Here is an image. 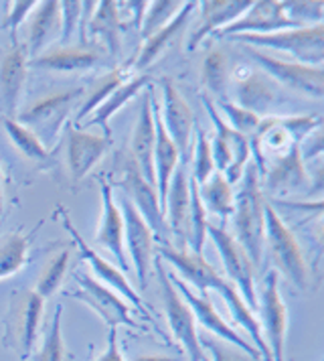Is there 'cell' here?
Instances as JSON below:
<instances>
[{"label": "cell", "instance_id": "6da1fadb", "mask_svg": "<svg viewBox=\"0 0 324 361\" xmlns=\"http://www.w3.org/2000/svg\"><path fill=\"white\" fill-rule=\"evenodd\" d=\"M161 260L168 262L175 268V274L180 276V280L191 282L194 288H199L201 293H207L209 288L217 290L221 298L225 300L227 309L233 314V319L242 325L249 337L254 339V347L258 349L261 361H272V353L268 349V345L263 341L261 335V325L256 319V314L247 309V305L243 302L239 293L235 290V286L231 282H227L213 266H211L203 254H194L191 250H177L173 246H161L158 254Z\"/></svg>", "mask_w": 324, "mask_h": 361}, {"label": "cell", "instance_id": "7a4b0ae2", "mask_svg": "<svg viewBox=\"0 0 324 361\" xmlns=\"http://www.w3.org/2000/svg\"><path fill=\"white\" fill-rule=\"evenodd\" d=\"M239 191L233 201V238L245 250L254 266L263 260L266 250V197L256 163H247Z\"/></svg>", "mask_w": 324, "mask_h": 361}, {"label": "cell", "instance_id": "3957f363", "mask_svg": "<svg viewBox=\"0 0 324 361\" xmlns=\"http://www.w3.org/2000/svg\"><path fill=\"white\" fill-rule=\"evenodd\" d=\"M45 311V298L32 288H18L11 293L8 309L2 319V345L20 361L31 360L37 351Z\"/></svg>", "mask_w": 324, "mask_h": 361}, {"label": "cell", "instance_id": "277c9868", "mask_svg": "<svg viewBox=\"0 0 324 361\" xmlns=\"http://www.w3.org/2000/svg\"><path fill=\"white\" fill-rule=\"evenodd\" d=\"M266 247L272 256L278 272H282L288 282L298 290H310V266L304 250L298 244L294 231L286 226L282 215L266 199Z\"/></svg>", "mask_w": 324, "mask_h": 361}, {"label": "cell", "instance_id": "5b68a950", "mask_svg": "<svg viewBox=\"0 0 324 361\" xmlns=\"http://www.w3.org/2000/svg\"><path fill=\"white\" fill-rule=\"evenodd\" d=\"M116 169L122 173V177L118 180H110L112 189L118 187L124 191V195L134 203L138 214L144 217V221L154 233V240H158L161 246H173V238H170V231H168L166 219L161 209L156 187H152L142 177L138 164L134 163L130 152H120L116 157Z\"/></svg>", "mask_w": 324, "mask_h": 361}, {"label": "cell", "instance_id": "8992f818", "mask_svg": "<svg viewBox=\"0 0 324 361\" xmlns=\"http://www.w3.org/2000/svg\"><path fill=\"white\" fill-rule=\"evenodd\" d=\"M229 41L256 49H274L288 53L298 63L304 66H323L324 59V25H312L302 29H288L270 35H231Z\"/></svg>", "mask_w": 324, "mask_h": 361}, {"label": "cell", "instance_id": "52a82bcc", "mask_svg": "<svg viewBox=\"0 0 324 361\" xmlns=\"http://www.w3.org/2000/svg\"><path fill=\"white\" fill-rule=\"evenodd\" d=\"M154 270L161 282V295H162V309L164 317L168 321L170 333L175 335L180 347L189 353L191 361H211V357L205 353V349L199 343V331H197V321L191 311V307L185 302V298L180 296L173 280L168 276V270L161 260V256H154Z\"/></svg>", "mask_w": 324, "mask_h": 361}, {"label": "cell", "instance_id": "ba28073f", "mask_svg": "<svg viewBox=\"0 0 324 361\" xmlns=\"http://www.w3.org/2000/svg\"><path fill=\"white\" fill-rule=\"evenodd\" d=\"M81 96L83 87H73L45 96L16 116V122L29 128L49 148L61 136L65 124L69 122V114L80 104Z\"/></svg>", "mask_w": 324, "mask_h": 361}, {"label": "cell", "instance_id": "9c48e42d", "mask_svg": "<svg viewBox=\"0 0 324 361\" xmlns=\"http://www.w3.org/2000/svg\"><path fill=\"white\" fill-rule=\"evenodd\" d=\"M201 102L209 114L211 122H213V140H211V152H213V163L219 173L225 175V179L235 185L239 183L243 175V166H247L249 161V138H245L239 132L231 130L223 122V118L219 116L213 99L207 94H201Z\"/></svg>", "mask_w": 324, "mask_h": 361}, {"label": "cell", "instance_id": "30bf717a", "mask_svg": "<svg viewBox=\"0 0 324 361\" xmlns=\"http://www.w3.org/2000/svg\"><path fill=\"white\" fill-rule=\"evenodd\" d=\"M243 53L256 63V66L274 80L278 85H284L288 90L302 92L310 98L323 99L324 96V69L323 66H304L298 61H288L274 57L266 51L242 45Z\"/></svg>", "mask_w": 324, "mask_h": 361}, {"label": "cell", "instance_id": "8fae6325", "mask_svg": "<svg viewBox=\"0 0 324 361\" xmlns=\"http://www.w3.org/2000/svg\"><path fill=\"white\" fill-rule=\"evenodd\" d=\"M73 279L77 282L75 290H67V296L85 302L89 309L101 317V321L110 329H116L118 325H126V327L134 329V331H144L148 329L142 323H138L134 319V312L130 309V305L118 295L116 290L108 288L106 284L97 282L92 279L85 270H75Z\"/></svg>", "mask_w": 324, "mask_h": 361}, {"label": "cell", "instance_id": "7c38bea8", "mask_svg": "<svg viewBox=\"0 0 324 361\" xmlns=\"http://www.w3.org/2000/svg\"><path fill=\"white\" fill-rule=\"evenodd\" d=\"M55 217H59V221H61V226L65 228V231L73 238V244H75V247L80 250L81 258L92 266V270L96 272L97 279L101 280V284H106L108 288L116 290V293L122 296V298H128L130 302H132V307L140 312V317L150 319V321H152V325H156V323H154V319L150 317V309H148V305H144V300H142L140 295L134 290V286H132V284H130V280L124 276V272H122L120 268H116L112 262L104 260V258L97 254L96 250L85 242V238H83L80 231H77V228L73 226V221H71V217H69V212L65 209L63 205H59V207L55 209Z\"/></svg>", "mask_w": 324, "mask_h": 361}, {"label": "cell", "instance_id": "4fadbf2b", "mask_svg": "<svg viewBox=\"0 0 324 361\" xmlns=\"http://www.w3.org/2000/svg\"><path fill=\"white\" fill-rule=\"evenodd\" d=\"M207 235L213 240V244L223 260L227 276L231 279V282L237 284L243 302L247 305L249 311L256 312L258 311V295H256V266L254 262L249 260L245 250L239 246V242L233 238V233H229L223 226L209 224Z\"/></svg>", "mask_w": 324, "mask_h": 361}, {"label": "cell", "instance_id": "5bb4252c", "mask_svg": "<svg viewBox=\"0 0 324 361\" xmlns=\"http://www.w3.org/2000/svg\"><path fill=\"white\" fill-rule=\"evenodd\" d=\"M261 191L284 197L290 193H302L310 187V173L306 171V161L302 159L300 145H292L288 150L263 161L259 169Z\"/></svg>", "mask_w": 324, "mask_h": 361}, {"label": "cell", "instance_id": "9a60e30c", "mask_svg": "<svg viewBox=\"0 0 324 361\" xmlns=\"http://www.w3.org/2000/svg\"><path fill=\"white\" fill-rule=\"evenodd\" d=\"M229 83H233L235 104L259 118L274 114L286 102L280 94V85L256 67H239L229 78Z\"/></svg>", "mask_w": 324, "mask_h": 361}, {"label": "cell", "instance_id": "2e32d148", "mask_svg": "<svg viewBox=\"0 0 324 361\" xmlns=\"http://www.w3.org/2000/svg\"><path fill=\"white\" fill-rule=\"evenodd\" d=\"M63 130V140L59 147L65 148V161L71 179L73 183H80L104 159V154L112 148L113 140L112 136L87 132L81 126H75L71 120L65 124Z\"/></svg>", "mask_w": 324, "mask_h": 361}, {"label": "cell", "instance_id": "e0dca14e", "mask_svg": "<svg viewBox=\"0 0 324 361\" xmlns=\"http://www.w3.org/2000/svg\"><path fill=\"white\" fill-rule=\"evenodd\" d=\"M118 201H120L118 207L124 217V247H126V254H130V258H132L138 284L146 288L150 272H152L154 256H156L154 233L144 221V217L138 214L134 203L124 193L120 195Z\"/></svg>", "mask_w": 324, "mask_h": 361}, {"label": "cell", "instance_id": "ac0fdd59", "mask_svg": "<svg viewBox=\"0 0 324 361\" xmlns=\"http://www.w3.org/2000/svg\"><path fill=\"white\" fill-rule=\"evenodd\" d=\"M259 295L261 300H258V311L261 312L263 331H266L263 341L272 353V361H284L286 337H288V309L280 293V280L275 270H270L263 276Z\"/></svg>", "mask_w": 324, "mask_h": 361}, {"label": "cell", "instance_id": "d6986e66", "mask_svg": "<svg viewBox=\"0 0 324 361\" xmlns=\"http://www.w3.org/2000/svg\"><path fill=\"white\" fill-rule=\"evenodd\" d=\"M168 276L173 280L175 288L180 293V296L185 298V302L191 307V311H193L194 314V321H199L205 331H209L211 335H215V337L221 339V341L235 345L237 349H242L243 353H247L249 357L261 361L258 349L249 343V341H245L235 329H231L227 325V321L217 312V309H215V305H213V300H211V296L207 295V293H199V295H197L193 288H191L185 280L178 279L175 272H168Z\"/></svg>", "mask_w": 324, "mask_h": 361}, {"label": "cell", "instance_id": "ffe728a7", "mask_svg": "<svg viewBox=\"0 0 324 361\" xmlns=\"http://www.w3.org/2000/svg\"><path fill=\"white\" fill-rule=\"evenodd\" d=\"M164 219L177 250H189L191 235V177L185 164H178L164 201Z\"/></svg>", "mask_w": 324, "mask_h": 361}, {"label": "cell", "instance_id": "44dd1931", "mask_svg": "<svg viewBox=\"0 0 324 361\" xmlns=\"http://www.w3.org/2000/svg\"><path fill=\"white\" fill-rule=\"evenodd\" d=\"M11 45L0 55V112L2 118L15 120L18 99L27 82L29 71V51L25 43H18L11 35Z\"/></svg>", "mask_w": 324, "mask_h": 361}, {"label": "cell", "instance_id": "7402d4cb", "mask_svg": "<svg viewBox=\"0 0 324 361\" xmlns=\"http://www.w3.org/2000/svg\"><path fill=\"white\" fill-rule=\"evenodd\" d=\"M161 120L166 134L178 148L180 157H187L194 130V114L187 99L180 96L178 87L170 78H162Z\"/></svg>", "mask_w": 324, "mask_h": 361}, {"label": "cell", "instance_id": "603a6c76", "mask_svg": "<svg viewBox=\"0 0 324 361\" xmlns=\"http://www.w3.org/2000/svg\"><path fill=\"white\" fill-rule=\"evenodd\" d=\"M106 49L85 43V45H63L55 49L43 51L39 57L29 59V67L41 69V71H55V73H77V71H89L94 67H101L108 63Z\"/></svg>", "mask_w": 324, "mask_h": 361}, {"label": "cell", "instance_id": "cb8c5ba5", "mask_svg": "<svg viewBox=\"0 0 324 361\" xmlns=\"http://www.w3.org/2000/svg\"><path fill=\"white\" fill-rule=\"evenodd\" d=\"M288 29H302L298 27L292 18H288L284 11V2H274V0H259L251 2L247 13L242 15L235 23L221 29L215 37L225 39L231 35H270L278 31H288Z\"/></svg>", "mask_w": 324, "mask_h": 361}, {"label": "cell", "instance_id": "d4e9b609", "mask_svg": "<svg viewBox=\"0 0 324 361\" xmlns=\"http://www.w3.org/2000/svg\"><path fill=\"white\" fill-rule=\"evenodd\" d=\"M99 185H101V226L97 231V244L106 247L116 258L120 270L126 272L130 270V262L126 247H124V217L113 199L110 180L104 175H99Z\"/></svg>", "mask_w": 324, "mask_h": 361}, {"label": "cell", "instance_id": "484cf974", "mask_svg": "<svg viewBox=\"0 0 324 361\" xmlns=\"http://www.w3.org/2000/svg\"><path fill=\"white\" fill-rule=\"evenodd\" d=\"M152 96L154 90L148 85L144 90V98L140 104V114L138 122L132 134V145H130V157L138 164L142 177L152 187H156L154 177V145H156V128H154V116H152Z\"/></svg>", "mask_w": 324, "mask_h": 361}, {"label": "cell", "instance_id": "4316f807", "mask_svg": "<svg viewBox=\"0 0 324 361\" xmlns=\"http://www.w3.org/2000/svg\"><path fill=\"white\" fill-rule=\"evenodd\" d=\"M199 6H201V20L187 43V51H194L207 37H213L221 29L229 27L231 23H235L247 13L251 0H203L199 2Z\"/></svg>", "mask_w": 324, "mask_h": 361}, {"label": "cell", "instance_id": "83f0119b", "mask_svg": "<svg viewBox=\"0 0 324 361\" xmlns=\"http://www.w3.org/2000/svg\"><path fill=\"white\" fill-rule=\"evenodd\" d=\"M152 116H154V128H156V145H154V177H156V193L161 201V209L164 214V201H166V191L170 179L177 171L180 154L170 136L166 134L161 120V104L152 96Z\"/></svg>", "mask_w": 324, "mask_h": 361}, {"label": "cell", "instance_id": "f1b7e54d", "mask_svg": "<svg viewBox=\"0 0 324 361\" xmlns=\"http://www.w3.org/2000/svg\"><path fill=\"white\" fill-rule=\"evenodd\" d=\"M197 4H199V2H185L182 8H180V13H178L177 17L173 18L166 27H162L161 31H156L152 37L144 39L142 49L138 51V55H136V59H134V63H132V69H134L136 73H138V71H144L146 67L152 66V63L161 57L162 53L177 41L178 37H180V33L185 31V27H187L191 15H193V11L197 8Z\"/></svg>", "mask_w": 324, "mask_h": 361}, {"label": "cell", "instance_id": "f546056e", "mask_svg": "<svg viewBox=\"0 0 324 361\" xmlns=\"http://www.w3.org/2000/svg\"><path fill=\"white\" fill-rule=\"evenodd\" d=\"M57 37H61V2H37L29 27V41L25 43L29 57H39Z\"/></svg>", "mask_w": 324, "mask_h": 361}, {"label": "cell", "instance_id": "4dcf8cb0", "mask_svg": "<svg viewBox=\"0 0 324 361\" xmlns=\"http://www.w3.org/2000/svg\"><path fill=\"white\" fill-rule=\"evenodd\" d=\"M43 221L45 219H41L32 231L18 228V230L6 231L4 235H0V280L15 276L31 262V246Z\"/></svg>", "mask_w": 324, "mask_h": 361}, {"label": "cell", "instance_id": "1f68e13d", "mask_svg": "<svg viewBox=\"0 0 324 361\" xmlns=\"http://www.w3.org/2000/svg\"><path fill=\"white\" fill-rule=\"evenodd\" d=\"M148 85H152V78H150V75H144V73L132 75L128 82L122 83V85L113 92L112 96L97 108L96 112L92 114V120H89L85 126H99L106 136H112L110 120L113 118V114H118V112L128 104L130 99L136 98L140 92H144Z\"/></svg>", "mask_w": 324, "mask_h": 361}, {"label": "cell", "instance_id": "d6a6232c", "mask_svg": "<svg viewBox=\"0 0 324 361\" xmlns=\"http://www.w3.org/2000/svg\"><path fill=\"white\" fill-rule=\"evenodd\" d=\"M89 35L97 37L104 41V47L108 51L110 57H118L120 55V8L118 2L112 0H101L97 2L92 11V17L85 23Z\"/></svg>", "mask_w": 324, "mask_h": 361}, {"label": "cell", "instance_id": "836d02e7", "mask_svg": "<svg viewBox=\"0 0 324 361\" xmlns=\"http://www.w3.org/2000/svg\"><path fill=\"white\" fill-rule=\"evenodd\" d=\"M6 136L11 138V142L15 145L23 157H27L29 161L37 164H49V166H57V150L47 148L29 128H25L23 124H18L13 118H2Z\"/></svg>", "mask_w": 324, "mask_h": 361}, {"label": "cell", "instance_id": "e575fe53", "mask_svg": "<svg viewBox=\"0 0 324 361\" xmlns=\"http://www.w3.org/2000/svg\"><path fill=\"white\" fill-rule=\"evenodd\" d=\"M197 187H199L201 203H203V207H205L207 214L217 215L221 219H227V217L233 215L235 193H233V187L225 179L223 173L215 171L203 185H197Z\"/></svg>", "mask_w": 324, "mask_h": 361}, {"label": "cell", "instance_id": "d590c367", "mask_svg": "<svg viewBox=\"0 0 324 361\" xmlns=\"http://www.w3.org/2000/svg\"><path fill=\"white\" fill-rule=\"evenodd\" d=\"M130 75H132V71H128L126 67H113L112 71H108L104 78H99L96 85L92 87V92L87 94V98L83 99V106L77 110L75 120H71V122H73L75 126H80L81 120H85L87 116L94 114L97 108H99L106 99L110 98L122 83L128 82Z\"/></svg>", "mask_w": 324, "mask_h": 361}, {"label": "cell", "instance_id": "8d00e7d4", "mask_svg": "<svg viewBox=\"0 0 324 361\" xmlns=\"http://www.w3.org/2000/svg\"><path fill=\"white\" fill-rule=\"evenodd\" d=\"M203 83L205 87L211 92L213 102H219V99L229 98L227 96V85H229V78H231V71H229V57H227L225 51L213 49L205 57L203 61Z\"/></svg>", "mask_w": 324, "mask_h": 361}, {"label": "cell", "instance_id": "74e56055", "mask_svg": "<svg viewBox=\"0 0 324 361\" xmlns=\"http://www.w3.org/2000/svg\"><path fill=\"white\" fill-rule=\"evenodd\" d=\"M61 317H63V307L57 305L53 319L45 329L43 335V343L39 347V351L32 353V361H69V353L65 347L63 329H61Z\"/></svg>", "mask_w": 324, "mask_h": 361}, {"label": "cell", "instance_id": "f35d334b", "mask_svg": "<svg viewBox=\"0 0 324 361\" xmlns=\"http://www.w3.org/2000/svg\"><path fill=\"white\" fill-rule=\"evenodd\" d=\"M69 258H71V250L63 246L49 260L47 266L43 268V272L39 274V280H37V286H35L37 295L49 298L59 290V286L63 284L65 274H67Z\"/></svg>", "mask_w": 324, "mask_h": 361}, {"label": "cell", "instance_id": "ab89813d", "mask_svg": "<svg viewBox=\"0 0 324 361\" xmlns=\"http://www.w3.org/2000/svg\"><path fill=\"white\" fill-rule=\"evenodd\" d=\"M213 104H215V108H217L219 116L223 118V122H225L231 130L239 132V134H243L245 138H251V136L256 134L259 122H261V118H259V116L251 114L249 110H245V108H242V106H237V104H235L231 98H223V99H219V102H213Z\"/></svg>", "mask_w": 324, "mask_h": 361}, {"label": "cell", "instance_id": "60d3db41", "mask_svg": "<svg viewBox=\"0 0 324 361\" xmlns=\"http://www.w3.org/2000/svg\"><path fill=\"white\" fill-rule=\"evenodd\" d=\"M185 2L178 0H156V2H148V11L142 18V27L140 33L144 39L152 37L156 31H161L162 27H166L173 18L180 13Z\"/></svg>", "mask_w": 324, "mask_h": 361}, {"label": "cell", "instance_id": "b9f144b4", "mask_svg": "<svg viewBox=\"0 0 324 361\" xmlns=\"http://www.w3.org/2000/svg\"><path fill=\"white\" fill-rule=\"evenodd\" d=\"M194 132H197V145H194L193 177H191V179H193L197 185H203L217 169H215V163H213V152H211V145L207 134L199 128V124H194Z\"/></svg>", "mask_w": 324, "mask_h": 361}, {"label": "cell", "instance_id": "7bdbcfd3", "mask_svg": "<svg viewBox=\"0 0 324 361\" xmlns=\"http://www.w3.org/2000/svg\"><path fill=\"white\" fill-rule=\"evenodd\" d=\"M324 2H284V11L298 27H312L320 25L324 17Z\"/></svg>", "mask_w": 324, "mask_h": 361}, {"label": "cell", "instance_id": "ee69618b", "mask_svg": "<svg viewBox=\"0 0 324 361\" xmlns=\"http://www.w3.org/2000/svg\"><path fill=\"white\" fill-rule=\"evenodd\" d=\"M199 343L203 349H209V353L213 355L211 361H258L249 357L247 353H243L242 349H237L235 345L221 341L211 333L209 335H199Z\"/></svg>", "mask_w": 324, "mask_h": 361}, {"label": "cell", "instance_id": "f6af8a7d", "mask_svg": "<svg viewBox=\"0 0 324 361\" xmlns=\"http://www.w3.org/2000/svg\"><path fill=\"white\" fill-rule=\"evenodd\" d=\"M81 17H83V2H77V0L61 2V39H63V43L71 39L75 27L81 23Z\"/></svg>", "mask_w": 324, "mask_h": 361}, {"label": "cell", "instance_id": "bcb514c9", "mask_svg": "<svg viewBox=\"0 0 324 361\" xmlns=\"http://www.w3.org/2000/svg\"><path fill=\"white\" fill-rule=\"evenodd\" d=\"M35 6H37V2H32V0H18V2H13L11 13L6 17V23H4V27L11 29V35L16 37V29L23 25V20L27 18V15L35 11Z\"/></svg>", "mask_w": 324, "mask_h": 361}, {"label": "cell", "instance_id": "7dc6e473", "mask_svg": "<svg viewBox=\"0 0 324 361\" xmlns=\"http://www.w3.org/2000/svg\"><path fill=\"white\" fill-rule=\"evenodd\" d=\"M96 361H126L124 355H122V351H120V345H118V329H110V333H108V347H106V351Z\"/></svg>", "mask_w": 324, "mask_h": 361}, {"label": "cell", "instance_id": "c3c4849f", "mask_svg": "<svg viewBox=\"0 0 324 361\" xmlns=\"http://www.w3.org/2000/svg\"><path fill=\"white\" fill-rule=\"evenodd\" d=\"M128 11L134 15V27L140 29L142 27V18H144L146 11H148V2L146 0H140V2H126Z\"/></svg>", "mask_w": 324, "mask_h": 361}, {"label": "cell", "instance_id": "681fc988", "mask_svg": "<svg viewBox=\"0 0 324 361\" xmlns=\"http://www.w3.org/2000/svg\"><path fill=\"white\" fill-rule=\"evenodd\" d=\"M134 361H180L178 357H166V355H140Z\"/></svg>", "mask_w": 324, "mask_h": 361}, {"label": "cell", "instance_id": "f907efd6", "mask_svg": "<svg viewBox=\"0 0 324 361\" xmlns=\"http://www.w3.org/2000/svg\"><path fill=\"white\" fill-rule=\"evenodd\" d=\"M4 219V179H2V169H0V224Z\"/></svg>", "mask_w": 324, "mask_h": 361}]
</instances>
